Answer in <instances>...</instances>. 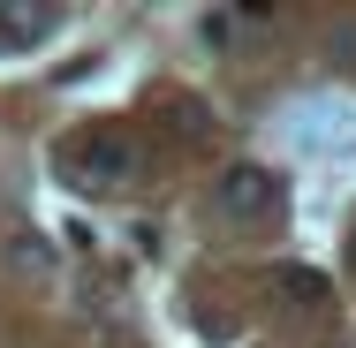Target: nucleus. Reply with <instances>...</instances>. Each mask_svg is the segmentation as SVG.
I'll return each instance as SVG.
<instances>
[{
	"label": "nucleus",
	"instance_id": "1",
	"mask_svg": "<svg viewBox=\"0 0 356 348\" xmlns=\"http://www.w3.org/2000/svg\"><path fill=\"white\" fill-rule=\"evenodd\" d=\"M144 151L129 129H83L69 144V182L76 190H122V182H137Z\"/></svg>",
	"mask_w": 356,
	"mask_h": 348
},
{
	"label": "nucleus",
	"instance_id": "2",
	"mask_svg": "<svg viewBox=\"0 0 356 348\" xmlns=\"http://www.w3.org/2000/svg\"><path fill=\"white\" fill-rule=\"evenodd\" d=\"M273 205H281V174L273 167H227V174H213V212L220 219H273Z\"/></svg>",
	"mask_w": 356,
	"mask_h": 348
},
{
	"label": "nucleus",
	"instance_id": "3",
	"mask_svg": "<svg viewBox=\"0 0 356 348\" xmlns=\"http://www.w3.org/2000/svg\"><path fill=\"white\" fill-rule=\"evenodd\" d=\"M54 23H61L54 8H0V53H31Z\"/></svg>",
	"mask_w": 356,
	"mask_h": 348
},
{
	"label": "nucleus",
	"instance_id": "4",
	"mask_svg": "<svg viewBox=\"0 0 356 348\" xmlns=\"http://www.w3.org/2000/svg\"><path fill=\"white\" fill-rule=\"evenodd\" d=\"M15 265H31V273H46V265H54V250H46V242H38L31 227H23V235H15Z\"/></svg>",
	"mask_w": 356,
	"mask_h": 348
},
{
	"label": "nucleus",
	"instance_id": "5",
	"mask_svg": "<svg viewBox=\"0 0 356 348\" xmlns=\"http://www.w3.org/2000/svg\"><path fill=\"white\" fill-rule=\"evenodd\" d=\"M281 288L296 295V303H303V310H311V303L326 295V280H318V273H281Z\"/></svg>",
	"mask_w": 356,
	"mask_h": 348
},
{
	"label": "nucleus",
	"instance_id": "6",
	"mask_svg": "<svg viewBox=\"0 0 356 348\" xmlns=\"http://www.w3.org/2000/svg\"><path fill=\"white\" fill-rule=\"evenodd\" d=\"M175 137H205V114L197 106H175Z\"/></svg>",
	"mask_w": 356,
	"mask_h": 348
}]
</instances>
